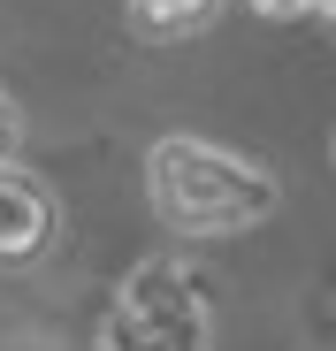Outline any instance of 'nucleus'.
I'll return each instance as SVG.
<instances>
[{"label": "nucleus", "instance_id": "1", "mask_svg": "<svg viewBox=\"0 0 336 351\" xmlns=\"http://www.w3.org/2000/svg\"><path fill=\"white\" fill-rule=\"evenodd\" d=\"M145 199L176 237H245L283 206V184L245 153L176 130V138H153L145 153Z\"/></svg>", "mask_w": 336, "mask_h": 351}, {"label": "nucleus", "instance_id": "2", "mask_svg": "<svg viewBox=\"0 0 336 351\" xmlns=\"http://www.w3.org/2000/svg\"><path fill=\"white\" fill-rule=\"evenodd\" d=\"M214 343V306L184 260H138L99 313L92 351H206Z\"/></svg>", "mask_w": 336, "mask_h": 351}, {"label": "nucleus", "instance_id": "3", "mask_svg": "<svg viewBox=\"0 0 336 351\" xmlns=\"http://www.w3.org/2000/svg\"><path fill=\"white\" fill-rule=\"evenodd\" d=\"M53 237H62V199H53L23 160H8L0 168V275L38 267L53 252Z\"/></svg>", "mask_w": 336, "mask_h": 351}, {"label": "nucleus", "instance_id": "4", "mask_svg": "<svg viewBox=\"0 0 336 351\" xmlns=\"http://www.w3.org/2000/svg\"><path fill=\"white\" fill-rule=\"evenodd\" d=\"M123 8H130V31L138 38H191V31H206L221 8H230V0H123Z\"/></svg>", "mask_w": 336, "mask_h": 351}, {"label": "nucleus", "instance_id": "5", "mask_svg": "<svg viewBox=\"0 0 336 351\" xmlns=\"http://www.w3.org/2000/svg\"><path fill=\"white\" fill-rule=\"evenodd\" d=\"M16 138H23V114H16V99L0 92V168L16 160Z\"/></svg>", "mask_w": 336, "mask_h": 351}, {"label": "nucleus", "instance_id": "6", "mask_svg": "<svg viewBox=\"0 0 336 351\" xmlns=\"http://www.w3.org/2000/svg\"><path fill=\"white\" fill-rule=\"evenodd\" d=\"M267 23H291V16H313V0H252Z\"/></svg>", "mask_w": 336, "mask_h": 351}, {"label": "nucleus", "instance_id": "7", "mask_svg": "<svg viewBox=\"0 0 336 351\" xmlns=\"http://www.w3.org/2000/svg\"><path fill=\"white\" fill-rule=\"evenodd\" d=\"M313 16L328 23V38H336V0H313Z\"/></svg>", "mask_w": 336, "mask_h": 351}]
</instances>
